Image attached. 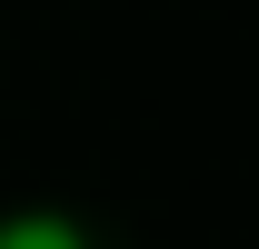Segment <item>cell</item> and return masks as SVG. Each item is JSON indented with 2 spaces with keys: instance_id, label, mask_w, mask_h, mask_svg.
<instances>
[{
  "instance_id": "obj_1",
  "label": "cell",
  "mask_w": 259,
  "mask_h": 249,
  "mask_svg": "<svg viewBox=\"0 0 259 249\" xmlns=\"http://www.w3.org/2000/svg\"><path fill=\"white\" fill-rule=\"evenodd\" d=\"M0 249H90V229L60 210H10L0 219Z\"/></svg>"
}]
</instances>
